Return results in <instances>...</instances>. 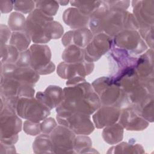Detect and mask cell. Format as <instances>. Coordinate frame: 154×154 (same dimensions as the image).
Listing matches in <instances>:
<instances>
[{
	"instance_id": "obj_8",
	"label": "cell",
	"mask_w": 154,
	"mask_h": 154,
	"mask_svg": "<svg viewBox=\"0 0 154 154\" xmlns=\"http://www.w3.org/2000/svg\"><path fill=\"white\" fill-rule=\"evenodd\" d=\"M113 45L127 51L132 55L144 52L147 45L137 30H123L112 37Z\"/></svg>"
},
{
	"instance_id": "obj_24",
	"label": "cell",
	"mask_w": 154,
	"mask_h": 154,
	"mask_svg": "<svg viewBox=\"0 0 154 154\" xmlns=\"http://www.w3.org/2000/svg\"><path fill=\"white\" fill-rule=\"evenodd\" d=\"M32 149L35 153H54L49 134L42 133L38 135L33 142Z\"/></svg>"
},
{
	"instance_id": "obj_26",
	"label": "cell",
	"mask_w": 154,
	"mask_h": 154,
	"mask_svg": "<svg viewBox=\"0 0 154 154\" xmlns=\"http://www.w3.org/2000/svg\"><path fill=\"white\" fill-rule=\"evenodd\" d=\"M31 38L25 31L12 32L9 44L14 46L19 52L28 49L31 43Z\"/></svg>"
},
{
	"instance_id": "obj_29",
	"label": "cell",
	"mask_w": 154,
	"mask_h": 154,
	"mask_svg": "<svg viewBox=\"0 0 154 154\" xmlns=\"http://www.w3.org/2000/svg\"><path fill=\"white\" fill-rule=\"evenodd\" d=\"M133 108L147 121L153 122V94L149 96L141 104Z\"/></svg>"
},
{
	"instance_id": "obj_39",
	"label": "cell",
	"mask_w": 154,
	"mask_h": 154,
	"mask_svg": "<svg viewBox=\"0 0 154 154\" xmlns=\"http://www.w3.org/2000/svg\"><path fill=\"white\" fill-rule=\"evenodd\" d=\"M0 35H1V46L6 45L7 41L10 38L11 33L8 26L1 24L0 26Z\"/></svg>"
},
{
	"instance_id": "obj_11",
	"label": "cell",
	"mask_w": 154,
	"mask_h": 154,
	"mask_svg": "<svg viewBox=\"0 0 154 154\" xmlns=\"http://www.w3.org/2000/svg\"><path fill=\"white\" fill-rule=\"evenodd\" d=\"M54 153H75V134L63 125H57L49 134Z\"/></svg>"
},
{
	"instance_id": "obj_16",
	"label": "cell",
	"mask_w": 154,
	"mask_h": 154,
	"mask_svg": "<svg viewBox=\"0 0 154 154\" xmlns=\"http://www.w3.org/2000/svg\"><path fill=\"white\" fill-rule=\"evenodd\" d=\"M94 63L83 60L78 63L61 62L57 67V72L60 77L65 79H70L76 76L85 78L92 73Z\"/></svg>"
},
{
	"instance_id": "obj_30",
	"label": "cell",
	"mask_w": 154,
	"mask_h": 154,
	"mask_svg": "<svg viewBox=\"0 0 154 154\" xmlns=\"http://www.w3.org/2000/svg\"><path fill=\"white\" fill-rule=\"evenodd\" d=\"M19 53L16 48L10 44L1 46V63L15 64L18 60Z\"/></svg>"
},
{
	"instance_id": "obj_6",
	"label": "cell",
	"mask_w": 154,
	"mask_h": 154,
	"mask_svg": "<svg viewBox=\"0 0 154 154\" xmlns=\"http://www.w3.org/2000/svg\"><path fill=\"white\" fill-rule=\"evenodd\" d=\"M19 117L35 122H40L51 113V110L35 97H19L15 106Z\"/></svg>"
},
{
	"instance_id": "obj_38",
	"label": "cell",
	"mask_w": 154,
	"mask_h": 154,
	"mask_svg": "<svg viewBox=\"0 0 154 154\" xmlns=\"http://www.w3.org/2000/svg\"><path fill=\"white\" fill-rule=\"evenodd\" d=\"M31 64V54L29 49L20 52L17 61L15 64L19 67H28Z\"/></svg>"
},
{
	"instance_id": "obj_22",
	"label": "cell",
	"mask_w": 154,
	"mask_h": 154,
	"mask_svg": "<svg viewBox=\"0 0 154 154\" xmlns=\"http://www.w3.org/2000/svg\"><path fill=\"white\" fill-rule=\"evenodd\" d=\"M63 19L64 23L73 29L88 28L90 17L75 7L66 9L63 14Z\"/></svg>"
},
{
	"instance_id": "obj_1",
	"label": "cell",
	"mask_w": 154,
	"mask_h": 154,
	"mask_svg": "<svg viewBox=\"0 0 154 154\" xmlns=\"http://www.w3.org/2000/svg\"><path fill=\"white\" fill-rule=\"evenodd\" d=\"M88 28L94 35L105 32L113 37L123 30L138 31L139 27L132 13L127 10L108 9L102 1L101 6L90 16Z\"/></svg>"
},
{
	"instance_id": "obj_40",
	"label": "cell",
	"mask_w": 154,
	"mask_h": 154,
	"mask_svg": "<svg viewBox=\"0 0 154 154\" xmlns=\"http://www.w3.org/2000/svg\"><path fill=\"white\" fill-rule=\"evenodd\" d=\"M14 8L13 1H0V10L2 13H8Z\"/></svg>"
},
{
	"instance_id": "obj_36",
	"label": "cell",
	"mask_w": 154,
	"mask_h": 154,
	"mask_svg": "<svg viewBox=\"0 0 154 154\" xmlns=\"http://www.w3.org/2000/svg\"><path fill=\"white\" fill-rule=\"evenodd\" d=\"M57 126V123L54 119L52 117H46L40 123V128L42 133L49 134Z\"/></svg>"
},
{
	"instance_id": "obj_19",
	"label": "cell",
	"mask_w": 154,
	"mask_h": 154,
	"mask_svg": "<svg viewBox=\"0 0 154 154\" xmlns=\"http://www.w3.org/2000/svg\"><path fill=\"white\" fill-rule=\"evenodd\" d=\"M94 34L88 28H83L69 31L62 37L61 42L65 46L75 45L84 49L90 42Z\"/></svg>"
},
{
	"instance_id": "obj_35",
	"label": "cell",
	"mask_w": 154,
	"mask_h": 154,
	"mask_svg": "<svg viewBox=\"0 0 154 154\" xmlns=\"http://www.w3.org/2000/svg\"><path fill=\"white\" fill-rule=\"evenodd\" d=\"M23 129L26 134L31 136L38 135L42 132L40 122H35L28 120L24 122Z\"/></svg>"
},
{
	"instance_id": "obj_31",
	"label": "cell",
	"mask_w": 154,
	"mask_h": 154,
	"mask_svg": "<svg viewBox=\"0 0 154 154\" xmlns=\"http://www.w3.org/2000/svg\"><path fill=\"white\" fill-rule=\"evenodd\" d=\"M8 26L12 32L25 31L26 28L25 17L19 12H13L8 17Z\"/></svg>"
},
{
	"instance_id": "obj_4",
	"label": "cell",
	"mask_w": 154,
	"mask_h": 154,
	"mask_svg": "<svg viewBox=\"0 0 154 154\" xmlns=\"http://www.w3.org/2000/svg\"><path fill=\"white\" fill-rule=\"evenodd\" d=\"M54 20L40 10L35 8L26 19L25 32L35 44H45L52 39Z\"/></svg>"
},
{
	"instance_id": "obj_23",
	"label": "cell",
	"mask_w": 154,
	"mask_h": 154,
	"mask_svg": "<svg viewBox=\"0 0 154 154\" xmlns=\"http://www.w3.org/2000/svg\"><path fill=\"white\" fill-rule=\"evenodd\" d=\"M124 128L119 123L105 127L102 132L104 141L109 144H116L123 140Z\"/></svg>"
},
{
	"instance_id": "obj_32",
	"label": "cell",
	"mask_w": 154,
	"mask_h": 154,
	"mask_svg": "<svg viewBox=\"0 0 154 154\" xmlns=\"http://www.w3.org/2000/svg\"><path fill=\"white\" fill-rule=\"evenodd\" d=\"M92 141L90 137L85 135H78L75 137L74 141L75 153H92Z\"/></svg>"
},
{
	"instance_id": "obj_34",
	"label": "cell",
	"mask_w": 154,
	"mask_h": 154,
	"mask_svg": "<svg viewBox=\"0 0 154 154\" xmlns=\"http://www.w3.org/2000/svg\"><path fill=\"white\" fill-rule=\"evenodd\" d=\"M13 4L14 10L22 14H29L35 8L34 1H14Z\"/></svg>"
},
{
	"instance_id": "obj_42",
	"label": "cell",
	"mask_w": 154,
	"mask_h": 154,
	"mask_svg": "<svg viewBox=\"0 0 154 154\" xmlns=\"http://www.w3.org/2000/svg\"><path fill=\"white\" fill-rule=\"evenodd\" d=\"M58 2L59 4V5H66L69 2H70V1H58Z\"/></svg>"
},
{
	"instance_id": "obj_33",
	"label": "cell",
	"mask_w": 154,
	"mask_h": 154,
	"mask_svg": "<svg viewBox=\"0 0 154 154\" xmlns=\"http://www.w3.org/2000/svg\"><path fill=\"white\" fill-rule=\"evenodd\" d=\"M35 8L40 10L45 14L53 17L57 13L59 4L57 1H34Z\"/></svg>"
},
{
	"instance_id": "obj_37",
	"label": "cell",
	"mask_w": 154,
	"mask_h": 154,
	"mask_svg": "<svg viewBox=\"0 0 154 154\" xmlns=\"http://www.w3.org/2000/svg\"><path fill=\"white\" fill-rule=\"evenodd\" d=\"M104 2L110 10H126L131 4L129 1H104Z\"/></svg>"
},
{
	"instance_id": "obj_18",
	"label": "cell",
	"mask_w": 154,
	"mask_h": 154,
	"mask_svg": "<svg viewBox=\"0 0 154 154\" xmlns=\"http://www.w3.org/2000/svg\"><path fill=\"white\" fill-rule=\"evenodd\" d=\"M121 109L114 106L101 105L93 116L94 125L97 129L112 125L118 122Z\"/></svg>"
},
{
	"instance_id": "obj_7",
	"label": "cell",
	"mask_w": 154,
	"mask_h": 154,
	"mask_svg": "<svg viewBox=\"0 0 154 154\" xmlns=\"http://www.w3.org/2000/svg\"><path fill=\"white\" fill-rule=\"evenodd\" d=\"M29 50L31 54L30 67L40 75H48L55 70V66L51 61V51L48 45L33 44Z\"/></svg>"
},
{
	"instance_id": "obj_15",
	"label": "cell",
	"mask_w": 154,
	"mask_h": 154,
	"mask_svg": "<svg viewBox=\"0 0 154 154\" xmlns=\"http://www.w3.org/2000/svg\"><path fill=\"white\" fill-rule=\"evenodd\" d=\"M1 76L13 78L23 83L34 85L38 81L40 75L32 67H19L15 64L1 63Z\"/></svg>"
},
{
	"instance_id": "obj_20",
	"label": "cell",
	"mask_w": 154,
	"mask_h": 154,
	"mask_svg": "<svg viewBox=\"0 0 154 154\" xmlns=\"http://www.w3.org/2000/svg\"><path fill=\"white\" fill-rule=\"evenodd\" d=\"M139 78L144 82L153 81V50L149 49L138 57L135 67Z\"/></svg>"
},
{
	"instance_id": "obj_3",
	"label": "cell",
	"mask_w": 154,
	"mask_h": 154,
	"mask_svg": "<svg viewBox=\"0 0 154 154\" xmlns=\"http://www.w3.org/2000/svg\"><path fill=\"white\" fill-rule=\"evenodd\" d=\"M91 85L101 105L114 106L120 109L129 106L126 96L112 77H100L95 79Z\"/></svg>"
},
{
	"instance_id": "obj_28",
	"label": "cell",
	"mask_w": 154,
	"mask_h": 154,
	"mask_svg": "<svg viewBox=\"0 0 154 154\" xmlns=\"http://www.w3.org/2000/svg\"><path fill=\"white\" fill-rule=\"evenodd\" d=\"M143 146L139 144L123 142L111 147L107 153H143Z\"/></svg>"
},
{
	"instance_id": "obj_41",
	"label": "cell",
	"mask_w": 154,
	"mask_h": 154,
	"mask_svg": "<svg viewBox=\"0 0 154 154\" xmlns=\"http://www.w3.org/2000/svg\"><path fill=\"white\" fill-rule=\"evenodd\" d=\"M16 152V148L13 144L1 143V153H13Z\"/></svg>"
},
{
	"instance_id": "obj_14",
	"label": "cell",
	"mask_w": 154,
	"mask_h": 154,
	"mask_svg": "<svg viewBox=\"0 0 154 154\" xmlns=\"http://www.w3.org/2000/svg\"><path fill=\"white\" fill-rule=\"evenodd\" d=\"M0 87L1 97H34L35 94L34 85L2 76H1Z\"/></svg>"
},
{
	"instance_id": "obj_21",
	"label": "cell",
	"mask_w": 154,
	"mask_h": 154,
	"mask_svg": "<svg viewBox=\"0 0 154 154\" xmlns=\"http://www.w3.org/2000/svg\"><path fill=\"white\" fill-rule=\"evenodd\" d=\"M35 97L50 110L57 108L61 102L63 97V89L57 85H50L44 91H38Z\"/></svg>"
},
{
	"instance_id": "obj_10",
	"label": "cell",
	"mask_w": 154,
	"mask_h": 154,
	"mask_svg": "<svg viewBox=\"0 0 154 154\" xmlns=\"http://www.w3.org/2000/svg\"><path fill=\"white\" fill-rule=\"evenodd\" d=\"M22 129V120L13 109L4 105L1 100L0 140L18 135Z\"/></svg>"
},
{
	"instance_id": "obj_25",
	"label": "cell",
	"mask_w": 154,
	"mask_h": 154,
	"mask_svg": "<svg viewBox=\"0 0 154 154\" xmlns=\"http://www.w3.org/2000/svg\"><path fill=\"white\" fill-rule=\"evenodd\" d=\"M70 4L85 15L90 17L101 6L102 1H71Z\"/></svg>"
},
{
	"instance_id": "obj_9",
	"label": "cell",
	"mask_w": 154,
	"mask_h": 154,
	"mask_svg": "<svg viewBox=\"0 0 154 154\" xmlns=\"http://www.w3.org/2000/svg\"><path fill=\"white\" fill-rule=\"evenodd\" d=\"M108 53V59L111 64L110 76H116L135 67L138 57L130 54L127 51L113 45Z\"/></svg>"
},
{
	"instance_id": "obj_2",
	"label": "cell",
	"mask_w": 154,
	"mask_h": 154,
	"mask_svg": "<svg viewBox=\"0 0 154 154\" xmlns=\"http://www.w3.org/2000/svg\"><path fill=\"white\" fill-rule=\"evenodd\" d=\"M63 91V100L56 108L57 112L70 111L91 115L101 106L91 84L86 80L67 86Z\"/></svg>"
},
{
	"instance_id": "obj_27",
	"label": "cell",
	"mask_w": 154,
	"mask_h": 154,
	"mask_svg": "<svg viewBox=\"0 0 154 154\" xmlns=\"http://www.w3.org/2000/svg\"><path fill=\"white\" fill-rule=\"evenodd\" d=\"M84 49L75 45L66 47L62 54V58L64 62L78 63L84 60Z\"/></svg>"
},
{
	"instance_id": "obj_5",
	"label": "cell",
	"mask_w": 154,
	"mask_h": 154,
	"mask_svg": "<svg viewBox=\"0 0 154 154\" xmlns=\"http://www.w3.org/2000/svg\"><path fill=\"white\" fill-rule=\"evenodd\" d=\"M56 119L63 125L77 135H87L94 129V125L89 114L81 112L62 111L57 112Z\"/></svg>"
},
{
	"instance_id": "obj_12",
	"label": "cell",
	"mask_w": 154,
	"mask_h": 154,
	"mask_svg": "<svg viewBox=\"0 0 154 154\" xmlns=\"http://www.w3.org/2000/svg\"><path fill=\"white\" fill-rule=\"evenodd\" d=\"M113 46L112 37L100 32L94 34L88 45L84 48V60L94 63L108 53Z\"/></svg>"
},
{
	"instance_id": "obj_13",
	"label": "cell",
	"mask_w": 154,
	"mask_h": 154,
	"mask_svg": "<svg viewBox=\"0 0 154 154\" xmlns=\"http://www.w3.org/2000/svg\"><path fill=\"white\" fill-rule=\"evenodd\" d=\"M133 15L138 23V31H145L153 27L154 1H132Z\"/></svg>"
},
{
	"instance_id": "obj_17",
	"label": "cell",
	"mask_w": 154,
	"mask_h": 154,
	"mask_svg": "<svg viewBox=\"0 0 154 154\" xmlns=\"http://www.w3.org/2000/svg\"><path fill=\"white\" fill-rule=\"evenodd\" d=\"M118 121L119 123L128 131H143L149 125V122L141 116L132 106L121 109Z\"/></svg>"
}]
</instances>
